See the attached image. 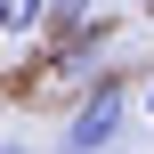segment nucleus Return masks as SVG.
<instances>
[{"label":"nucleus","mask_w":154,"mask_h":154,"mask_svg":"<svg viewBox=\"0 0 154 154\" xmlns=\"http://www.w3.org/2000/svg\"><path fill=\"white\" fill-rule=\"evenodd\" d=\"M122 114H130V81H122V73H97V81L81 89V106L65 114L57 154H106L114 138H122Z\"/></svg>","instance_id":"f257e3e1"},{"label":"nucleus","mask_w":154,"mask_h":154,"mask_svg":"<svg viewBox=\"0 0 154 154\" xmlns=\"http://www.w3.org/2000/svg\"><path fill=\"white\" fill-rule=\"evenodd\" d=\"M32 24H49V0H0V41H24Z\"/></svg>","instance_id":"f03ea898"},{"label":"nucleus","mask_w":154,"mask_h":154,"mask_svg":"<svg viewBox=\"0 0 154 154\" xmlns=\"http://www.w3.org/2000/svg\"><path fill=\"white\" fill-rule=\"evenodd\" d=\"M89 8H97V0H49V24L73 32V24H89Z\"/></svg>","instance_id":"7ed1b4c3"},{"label":"nucleus","mask_w":154,"mask_h":154,"mask_svg":"<svg viewBox=\"0 0 154 154\" xmlns=\"http://www.w3.org/2000/svg\"><path fill=\"white\" fill-rule=\"evenodd\" d=\"M0 154H32V146H24V138H0Z\"/></svg>","instance_id":"20e7f679"},{"label":"nucleus","mask_w":154,"mask_h":154,"mask_svg":"<svg viewBox=\"0 0 154 154\" xmlns=\"http://www.w3.org/2000/svg\"><path fill=\"white\" fill-rule=\"evenodd\" d=\"M146 122H154V81H146Z\"/></svg>","instance_id":"39448f33"}]
</instances>
